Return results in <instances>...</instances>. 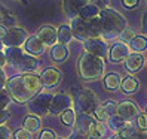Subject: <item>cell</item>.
<instances>
[{
  "mask_svg": "<svg viewBox=\"0 0 147 139\" xmlns=\"http://www.w3.org/2000/svg\"><path fill=\"white\" fill-rule=\"evenodd\" d=\"M100 23H101V38L106 40H113L120 36L125 29H126V18L117 12L113 8H102L100 12Z\"/></svg>",
  "mask_w": 147,
  "mask_h": 139,
  "instance_id": "1",
  "label": "cell"
},
{
  "mask_svg": "<svg viewBox=\"0 0 147 139\" xmlns=\"http://www.w3.org/2000/svg\"><path fill=\"white\" fill-rule=\"evenodd\" d=\"M77 71H79L80 78L85 81L100 79L106 71L104 58L94 55L91 53H83L77 62Z\"/></svg>",
  "mask_w": 147,
  "mask_h": 139,
  "instance_id": "2",
  "label": "cell"
},
{
  "mask_svg": "<svg viewBox=\"0 0 147 139\" xmlns=\"http://www.w3.org/2000/svg\"><path fill=\"white\" fill-rule=\"evenodd\" d=\"M70 27H71L74 39L82 40V42H85L89 38L101 36V23H100L98 16L94 20H85V18L77 15L74 18H71Z\"/></svg>",
  "mask_w": 147,
  "mask_h": 139,
  "instance_id": "3",
  "label": "cell"
},
{
  "mask_svg": "<svg viewBox=\"0 0 147 139\" xmlns=\"http://www.w3.org/2000/svg\"><path fill=\"white\" fill-rule=\"evenodd\" d=\"M6 90L9 91L12 100H15L16 103H27L33 96H36L27 84L25 73H20L9 78L6 82Z\"/></svg>",
  "mask_w": 147,
  "mask_h": 139,
  "instance_id": "4",
  "label": "cell"
},
{
  "mask_svg": "<svg viewBox=\"0 0 147 139\" xmlns=\"http://www.w3.org/2000/svg\"><path fill=\"white\" fill-rule=\"evenodd\" d=\"M74 106L76 111L83 112V114H94L95 108L98 106V100L95 93L89 88H82L76 93L74 96Z\"/></svg>",
  "mask_w": 147,
  "mask_h": 139,
  "instance_id": "5",
  "label": "cell"
},
{
  "mask_svg": "<svg viewBox=\"0 0 147 139\" xmlns=\"http://www.w3.org/2000/svg\"><path fill=\"white\" fill-rule=\"evenodd\" d=\"M52 96L49 91H39L36 96H33L28 102H27V108L30 111V114L34 115H48L49 114V106H51V102H52Z\"/></svg>",
  "mask_w": 147,
  "mask_h": 139,
  "instance_id": "6",
  "label": "cell"
},
{
  "mask_svg": "<svg viewBox=\"0 0 147 139\" xmlns=\"http://www.w3.org/2000/svg\"><path fill=\"white\" fill-rule=\"evenodd\" d=\"M74 100L70 94H67L64 91L55 93L52 96V102H51L49 106V114L51 115H61L63 112L68 108H73Z\"/></svg>",
  "mask_w": 147,
  "mask_h": 139,
  "instance_id": "7",
  "label": "cell"
},
{
  "mask_svg": "<svg viewBox=\"0 0 147 139\" xmlns=\"http://www.w3.org/2000/svg\"><path fill=\"white\" fill-rule=\"evenodd\" d=\"M83 48L85 53H91L94 55H98L101 58H107L109 57V45L104 38L97 36V38H89L83 42Z\"/></svg>",
  "mask_w": 147,
  "mask_h": 139,
  "instance_id": "8",
  "label": "cell"
},
{
  "mask_svg": "<svg viewBox=\"0 0 147 139\" xmlns=\"http://www.w3.org/2000/svg\"><path fill=\"white\" fill-rule=\"evenodd\" d=\"M63 79V72L59 71L58 67H54V66H49L46 69H43L42 73H40V81H42V85L45 90H52L55 87L61 82Z\"/></svg>",
  "mask_w": 147,
  "mask_h": 139,
  "instance_id": "9",
  "label": "cell"
},
{
  "mask_svg": "<svg viewBox=\"0 0 147 139\" xmlns=\"http://www.w3.org/2000/svg\"><path fill=\"white\" fill-rule=\"evenodd\" d=\"M27 38H28L27 30L15 25V27H11L7 30L6 36L3 39V43H5V47H22L24 42L27 40Z\"/></svg>",
  "mask_w": 147,
  "mask_h": 139,
  "instance_id": "10",
  "label": "cell"
},
{
  "mask_svg": "<svg viewBox=\"0 0 147 139\" xmlns=\"http://www.w3.org/2000/svg\"><path fill=\"white\" fill-rule=\"evenodd\" d=\"M46 45H45V42H43L37 34H33V36H28L27 40L24 42V45H22V49L25 51L27 54H31V55H42V54H45V51H46Z\"/></svg>",
  "mask_w": 147,
  "mask_h": 139,
  "instance_id": "11",
  "label": "cell"
},
{
  "mask_svg": "<svg viewBox=\"0 0 147 139\" xmlns=\"http://www.w3.org/2000/svg\"><path fill=\"white\" fill-rule=\"evenodd\" d=\"M131 54V49H129L128 43L123 42H115L111 48L109 49V58L111 63H120V62H125V58Z\"/></svg>",
  "mask_w": 147,
  "mask_h": 139,
  "instance_id": "12",
  "label": "cell"
},
{
  "mask_svg": "<svg viewBox=\"0 0 147 139\" xmlns=\"http://www.w3.org/2000/svg\"><path fill=\"white\" fill-rule=\"evenodd\" d=\"M116 114L120 115L126 121H131V120L138 117L140 109H138V106L135 105L132 100H122L120 103H117V112H116Z\"/></svg>",
  "mask_w": 147,
  "mask_h": 139,
  "instance_id": "13",
  "label": "cell"
},
{
  "mask_svg": "<svg viewBox=\"0 0 147 139\" xmlns=\"http://www.w3.org/2000/svg\"><path fill=\"white\" fill-rule=\"evenodd\" d=\"M144 64H146L144 55L141 53H132V51H131V54H129L125 58V62H123V66L126 69V72H129V73L140 72L141 69L144 67Z\"/></svg>",
  "mask_w": 147,
  "mask_h": 139,
  "instance_id": "14",
  "label": "cell"
},
{
  "mask_svg": "<svg viewBox=\"0 0 147 139\" xmlns=\"http://www.w3.org/2000/svg\"><path fill=\"white\" fill-rule=\"evenodd\" d=\"M37 36L45 42L46 47L51 48L58 42V29H55L54 25H51V24H46L37 31Z\"/></svg>",
  "mask_w": 147,
  "mask_h": 139,
  "instance_id": "15",
  "label": "cell"
},
{
  "mask_svg": "<svg viewBox=\"0 0 147 139\" xmlns=\"http://www.w3.org/2000/svg\"><path fill=\"white\" fill-rule=\"evenodd\" d=\"M89 3V0H63V11L67 16L74 18L80 14L83 6Z\"/></svg>",
  "mask_w": 147,
  "mask_h": 139,
  "instance_id": "16",
  "label": "cell"
},
{
  "mask_svg": "<svg viewBox=\"0 0 147 139\" xmlns=\"http://www.w3.org/2000/svg\"><path fill=\"white\" fill-rule=\"evenodd\" d=\"M95 121H97V118L92 117L91 114H83V112H80V114L77 115V118H76V124H74L76 130L88 136L89 132H91V127L94 126Z\"/></svg>",
  "mask_w": 147,
  "mask_h": 139,
  "instance_id": "17",
  "label": "cell"
},
{
  "mask_svg": "<svg viewBox=\"0 0 147 139\" xmlns=\"http://www.w3.org/2000/svg\"><path fill=\"white\" fill-rule=\"evenodd\" d=\"M5 55H6L7 63H9L11 66L18 67L20 62L25 55V51L22 49V47H6L5 48Z\"/></svg>",
  "mask_w": 147,
  "mask_h": 139,
  "instance_id": "18",
  "label": "cell"
},
{
  "mask_svg": "<svg viewBox=\"0 0 147 139\" xmlns=\"http://www.w3.org/2000/svg\"><path fill=\"white\" fill-rule=\"evenodd\" d=\"M18 71L21 73H27V72H36L39 69V60L36 55H31V54H27L25 53V55L22 57V60L18 64Z\"/></svg>",
  "mask_w": 147,
  "mask_h": 139,
  "instance_id": "19",
  "label": "cell"
},
{
  "mask_svg": "<svg viewBox=\"0 0 147 139\" xmlns=\"http://www.w3.org/2000/svg\"><path fill=\"white\" fill-rule=\"evenodd\" d=\"M70 55L68 51V45H63V43H55L54 47H51V58L55 63H64Z\"/></svg>",
  "mask_w": 147,
  "mask_h": 139,
  "instance_id": "20",
  "label": "cell"
},
{
  "mask_svg": "<svg viewBox=\"0 0 147 139\" xmlns=\"http://www.w3.org/2000/svg\"><path fill=\"white\" fill-rule=\"evenodd\" d=\"M140 88V82L135 76L132 75H126L125 78H122V82H120V90L125 94H134Z\"/></svg>",
  "mask_w": 147,
  "mask_h": 139,
  "instance_id": "21",
  "label": "cell"
},
{
  "mask_svg": "<svg viewBox=\"0 0 147 139\" xmlns=\"http://www.w3.org/2000/svg\"><path fill=\"white\" fill-rule=\"evenodd\" d=\"M129 45V49L132 51V53H144L147 51V34L141 33V34H135L134 39L128 43Z\"/></svg>",
  "mask_w": 147,
  "mask_h": 139,
  "instance_id": "22",
  "label": "cell"
},
{
  "mask_svg": "<svg viewBox=\"0 0 147 139\" xmlns=\"http://www.w3.org/2000/svg\"><path fill=\"white\" fill-rule=\"evenodd\" d=\"M22 127L25 130H28L30 133H37L39 130L42 129V120L39 115H34V114H30L24 118L22 121Z\"/></svg>",
  "mask_w": 147,
  "mask_h": 139,
  "instance_id": "23",
  "label": "cell"
},
{
  "mask_svg": "<svg viewBox=\"0 0 147 139\" xmlns=\"http://www.w3.org/2000/svg\"><path fill=\"white\" fill-rule=\"evenodd\" d=\"M120 82H122V78L117 72H109L104 75V87L109 91H116L120 88Z\"/></svg>",
  "mask_w": 147,
  "mask_h": 139,
  "instance_id": "24",
  "label": "cell"
},
{
  "mask_svg": "<svg viewBox=\"0 0 147 139\" xmlns=\"http://www.w3.org/2000/svg\"><path fill=\"white\" fill-rule=\"evenodd\" d=\"M73 31L70 24H63L58 27V43H63V45H68L73 40Z\"/></svg>",
  "mask_w": 147,
  "mask_h": 139,
  "instance_id": "25",
  "label": "cell"
},
{
  "mask_svg": "<svg viewBox=\"0 0 147 139\" xmlns=\"http://www.w3.org/2000/svg\"><path fill=\"white\" fill-rule=\"evenodd\" d=\"M100 12H101V8L97 6L95 3H92V2H89L86 6H83V9L80 11L79 16H82L85 20H94V18H97V16H100Z\"/></svg>",
  "mask_w": 147,
  "mask_h": 139,
  "instance_id": "26",
  "label": "cell"
},
{
  "mask_svg": "<svg viewBox=\"0 0 147 139\" xmlns=\"http://www.w3.org/2000/svg\"><path fill=\"white\" fill-rule=\"evenodd\" d=\"M126 123L128 121L126 120H123L120 115H117V114H115V115H111L109 120H107V126H109V129L110 130H113L115 133H117V132H120L125 126H126Z\"/></svg>",
  "mask_w": 147,
  "mask_h": 139,
  "instance_id": "27",
  "label": "cell"
},
{
  "mask_svg": "<svg viewBox=\"0 0 147 139\" xmlns=\"http://www.w3.org/2000/svg\"><path fill=\"white\" fill-rule=\"evenodd\" d=\"M59 118H61V123L64 126H68V127H73L76 124V118H77V112L76 109L73 108H68L65 109L61 115H59Z\"/></svg>",
  "mask_w": 147,
  "mask_h": 139,
  "instance_id": "28",
  "label": "cell"
},
{
  "mask_svg": "<svg viewBox=\"0 0 147 139\" xmlns=\"http://www.w3.org/2000/svg\"><path fill=\"white\" fill-rule=\"evenodd\" d=\"M88 136H94V138H98V139L104 138L106 136V126H104V123L97 120L94 123V126L91 127V132H89Z\"/></svg>",
  "mask_w": 147,
  "mask_h": 139,
  "instance_id": "29",
  "label": "cell"
},
{
  "mask_svg": "<svg viewBox=\"0 0 147 139\" xmlns=\"http://www.w3.org/2000/svg\"><path fill=\"white\" fill-rule=\"evenodd\" d=\"M135 133H137V129H135L131 123H129V121L126 123V126L120 130V132H117V135H119L120 138H123V139H131Z\"/></svg>",
  "mask_w": 147,
  "mask_h": 139,
  "instance_id": "30",
  "label": "cell"
},
{
  "mask_svg": "<svg viewBox=\"0 0 147 139\" xmlns=\"http://www.w3.org/2000/svg\"><path fill=\"white\" fill-rule=\"evenodd\" d=\"M11 102H12V97H11L9 91L6 88H2L0 90V109H6L11 105Z\"/></svg>",
  "mask_w": 147,
  "mask_h": 139,
  "instance_id": "31",
  "label": "cell"
},
{
  "mask_svg": "<svg viewBox=\"0 0 147 139\" xmlns=\"http://www.w3.org/2000/svg\"><path fill=\"white\" fill-rule=\"evenodd\" d=\"M94 117L97 118L98 121H102V123H107V120L110 118V115L107 114V111L104 109V106H102V105H98L97 108H95Z\"/></svg>",
  "mask_w": 147,
  "mask_h": 139,
  "instance_id": "32",
  "label": "cell"
},
{
  "mask_svg": "<svg viewBox=\"0 0 147 139\" xmlns=\"http://www.w3.org/2000/svg\"><path fill=\"white\" fill-rule=\"evenodd\" d=\"M134 36H135V31H134L132 29L126 27L122 33H120L119 40H120V42H123V43H129V42H131V40L134 39Z\"/></svg>",
  "mask_w": 147,
  "mask_h": 139,
  "instance_id": "33",
  "label": "cell"
},
{
  "mask_svg": "<svg viewBox=\"0 0 147 139\" xmlns=\"http://www.w3.org/2000/svg\"><path fill=\"white\" fill-rule=\"evenodd\" d=\"M3 25H6L7 29L15 27L16 25V18H15V15H12L11 11H7V12L3 14Z\"/></svg>",
  "mask_w": 147,
  "mask_h": 139,
  "instance_id": "34",
  "label": "cell"
},
{
  "mask_svg": "<svg viewBox=\"0 0 147 139\" xmlns=\"http://www.w3.org/2000/svg\"><path fill=\"white\" fill-rule=\"evenodd\" d=\"M31 135L28 130H25L24 127L22 129H18V130H15V132L12 133V139H31Z\"/></svg>",
  "mask_w": 147,
  "mask_h": 139,
  "instance_id": "35",
  "label": "cell"
},
{
  "mask_svg": "<svg viewBox=\"0 0 147 139\" xmlns=\"http://www.w3.org/2000/svg\"><path fill=\"white\" fill-rule=\"evenodd\" d=\"M102 106H104V109L107 111V114L111 117V115H115L116 112H117V103L115 100H107L106 103H102Z\"/></svg>",
  "mask_w": 147,
  "mask_h": 139,
  "instance_id": "36",
  "label": "cell"
},
{
  "mask_svg": "<svg viewBox=\"0 0 147 139\" xmlns=\"http://www.w3.org/2000/svg\"><path fill=\"white\" fill-rule=\"evenodd\" d=\"M39 139H57V133L52 129H43L39 135Z\"/></svg>",
  "mask_w": 147,
  "mask_h": 139,
  "instance_id": "37",
  "label": "cell"
},
{
  "mask_svg": "<svg viewBox=\"0 0 147 139\" xmlns=\"http://www.w3.org/2000/svg\"><path fill=\"white\" fill-rule=\"evenodd\" d=\"M137 127L141 130H147V114H138L137 117Z\"/></svg>",
  "mask_w": 147,
  "mask_h": 139,
  "instance_id": "38",
  "label": "cell"
},
{
  "mask_svg": "<svg viewBox=\"0 0 147 139\" xmlns=\"http://www.w3.org/2000/svg\"><path fill=\"white\" fill-rule=\"evenodd\" d=\"M11 130L7 129L5 124L0 126V139H11Z\"/></svg>",
  "mask_w": 147,
  "mask_h": 139,
  "instance_id": "39",
  "label": "cell"
},
{
  "mask_svg": "<svg viewBox=\"0 0 147 139\" xmlns=\"http://www.w3.org/2000/svg\"><path fill=\"white\" fill-rule=\"evenodd\" d=\"M9 117H11V114L7 109H0V126H3L9 120Z\"/></svg>",
  "mask_w": 147,
  "mask_h": 139,
  "instance_id": "40",
  "label": "cell"
},
{
  "mask_svg": "<svg viewBox=\"0 0 147 139\" xmlns=\"http://www.w3.org/2000/svg\"><path fill=\"white\" fill-rule=\"evenodd\" d=\"M122 3H123L125 8H128V9H132V8H137L140 5V0H122Z\"/></svg>",
  "mask_w": 147,
  "mask_h": 139,
  "instance_id": "41",
  "label": "cell"
},
{
  "mask_svg": "<svg viewBox=\"0 0 147 139\" xmlns=\"http://www.w3.org/2000/svg\"><path fill=\"white\" fill-rule=\"evenodd\" d=\"M6 82H7L6 72L3 71V67H0V90H2V88H6Z\"/></svg>",
  "mask_w": 147,
  "mask_h": 139,
  "instance_id": "42",
  "label": "cell"
},
{
  "mask_svg": "<svg viewBox=\"0 0 147 139\" xmlns=\"http://www.w3.org/2000/svg\"><path fill=\"white\" fill-rule=\"evenodd\" d=\"M68 139H88V136L83 135V133H80V132H77V130H74V132L68 136Z\"/></svg>",
  "mask_w": 147,
  "mask_h": 139,
  "instance_id": "43",
  "label": "cell"
},
{
  "mask_svg": "<svg viewBox=\"0 0 147 139\" xmlns=\"http://www.w3.org/2000/svg\"><path fill=\"white\" fill-rule=\"evenodd\" d=\"M141 30H143V33H147V11L143 14V20H141Z\"/></svg>",
  "mask_w": 147,
  "mask_h": 139,
  "instance_id": "44",
  "label": "cell"
},
{
  "mask_svg": "<svg viewBox=\"0 0 147 139\" xmlns=\"http://www.w3.org/2000/svg\"><path fill=\"white\" fill-rule=\"evenodd\" d=\"M131 139H147V132L146 130H143V132H137Z\"/></svg>",
  "mask_w": 147,
  "mask_h": 139,
  "instance_id": "45",
  "label": "cell"
},
{
  "mask_svg": "<svg viewBox=\"0 0 147 139\" xmlns=\"http://www.w3.org/2000/svg\"><path fill=\"white\" fill-rule=\"evenodd\" d=\"M89 2L95 3L97 6H100L101 9H102V8H107V6H106V5H107V0H89Z\"/></svg>",
  "mask_w": 147,
  "mask_h": 139,
  "instance_id": "46",
  "label": "cell"
},
{
  "mask_svg": "<svg viewBox=\"0 0 147 139\" xmlns=\"http://www.w3.org/2000/svg\"><path fill=\"white\" fill-rule=\"evenodd\" d=\"M7 30H9V29H7L6 27V25H0V40H3L5 39V36H6V33H7Z\"/></svg>",
  "mask_w": 147,
  "mask_h": 139,
  "instance_id": "47",
  "label": "cell"
},
{
  "mask_svg": "<svg viewBox=\"0 0 147 139\" xmlns=\"http://www.w3.org/2000/svg\"><path fill=\"white\" fill-rule=\"evenodd\" d=\"M7 63L6 60V55H5V51H0V67H5Z\"/></svg>",
  "mask_w": 147,
  "mask_h": 139,
  "instance_id": "48",
  "label": "cell"
},
{
  "mask_svg": "<svg viewBox=\"0 0 147 139\" xmlns=\"http://www.w3.org/2000/svg\"><path fill=\"white\" fill-rule=\"evenodd\" d=\"M107 139H123V138H120L117 133L116 135H113V136H110V138H107Z\"/></svg>",
  "mask_w": 147,
  "mask_h": 139,
  "instance_id": "49",
  "label": "cell"
},
{
  "mask_svg": "<svg viewBox=\"0 0 147 139\" xmlns=\"http://www.w3.org/2000/svg\"><path fill=\"white\" fill-rule=\"evenodd\" d=\"M5 43H3V40H0V51H5Z\"/></svg>",
  "mask_w": 147,
  "mask_h": 139,
  "instance_id": "50",
  "label": "cell"
},
{
  "mask_svg": "<svg viewBox=\"0 0 147 139\" xmlns=\"http://www.w3.org/2000/svg\"><path fill=\"white\" fill-rule=\"evenodd\" d=\"M3 14H5V12H2V11H0V25L3 24Z\"/></svg>",
  "mask_w": 147,
  "mask_h": 139,
  "instance_id": "51",
  "label": "cell"
},
{
  "mask_svg": "<svg viewBox=\"0 0 147 139\" xmlns=\"http://www.w3.org/2000/svg\"><path fill=\"white\" fill-rule=\"evenodd\" d=\"M0 11H2V12H7V9H6L5 6H2V5H0Z\"/></svg>",
  "mask_w": 147,
  "mask_h": 139,
  "instance_id": "52",
  "label": "cell"
},
{
  "mask_svg": "<svg viewBox=\"0 0 147 139\" xmlns=\"http://www.w3.org/2000/svg\"><path fill=\"white\" fill-rule=\"evenodd\" d=\"M88 139H98V138H94V136H88Z\"/></svg>",
  "mask_w": 147,
  "mask_h": 139,
  "instance_id": "53",
  "label": "cell"
},
{
  "mask_svg": "<svg viewBox=\"0 0 147 139\" xmlns=\"http://www.w3.org/2000/svg\"><path fill=\"white\" fill-rule=\"evenodd\" d=\"M20 2H22V3H27V0H20Z\"/></svg>",
  "mask_w": 147,
  "mask_h": 139,
  "instance_id": "54",
  "label": "cell"
},
{
  "mask_svg": "<svg viewBox=\"0 0 147 139\" xmlns=\"http://www.w3.org/2000/svg\"><path fill=\"white\" fill-rule=\"evenodd\" d=\"M57 139H64V138H57Z\"/></svg>",
  "mask_w": 147,
  "mask_h": 139,
  "instance_id": "55",
  "label": "cell"
},
{
  "mask_svg": "<svg viewBox=\"0 0 147 139\" xmlns=\"http://www.w3.org/2000/svg\"><path fill=\"white\" fill-rule=\"evenodd\" d=\"M146 114H147V108H146Z\"/></svg>",
  "mask_w": 147,
  "mask_h": 139,
  "instance_id": "56",
  "label": "cell"
},
{
  "mask_svg": "<svg viewBox=\"0 0 147 139\" xmlns=\"http://www.w3.org/2000/svg\"><path fill=\"white\" fill-rule=\"evenodd\" d=\"M146 2H147V0H146Z\"/></svg>",
  "mask_w": 147,
  "mask_h": 139,
  "instance_id": "57",
  "label": "cell"
}]
</instances>
